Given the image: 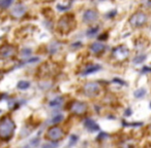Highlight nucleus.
Instances as JSON below:
<instances>
[{"mask_svg":"<svg viewBox=\"0 0 151 148\" xmlns=\"http://www.w3.org/2000/svg\"><path fill=\"white\" fill-rule=\"evenodd\" d=\"M0 112H1V110H0Z\"/></svg>","mask_w":151,"mask_h":148,"instance_id":"obj_24","label":"nucleus"},{"mask_svg":"<svg viewBox=\"0 0 151 148\" xmlns=\"http://www.w3.org/2000/svg\"><path fill=\"white\" fill-rule=\"evenodd\" d=\"M87 110V104L81 101H74L70 104L69 107V111L72 114H76V115H82L84 114Z\"/></svg>","mask_w":151,"mask_h":148,"instance_id":"obj_5","label":"nucleus"},{"mask_svg":"<svg viewBox=\"0 0 151 148\" xmlns=\"http://www.w3.org/2000/svg\"><path fill=\"white\" fill-rule=\"evenodd\" d=\"M11 2H13V0H3V2H2V4H1V6L7 7Z\"/></svg>","mask_w":151,"mask_h":148,"instance_id":"obj_20","label":"nucleus"},{"mask_svg":"<svg viewBox=\"0 0 151 148\" xmlns=\"http://www.w3.org/2000/svg\"><path fill=\"white\" fill-rule=\"evenodd\" d=\"M145 59H146V57H145V56H140V57L136 58V59L134 60V62H135V63H141V62H143Z\"/></svg>","mask_w":151,"mask_h":148,"instance_id":"obj_19","label":"nucleus"},{"mask_svg":"<svg viewBox=\"0 0 151 148\" xmlns=\"http://www.w3.org/2000/svg\"><path fill=\"white\" fill-rule=\"evenodd\" d=\"M124 126H142V122H123Z\"/></svg>","mask_w":151,"mask_h":148,"instance_id":"obj_17","label":"nucleus"},{"mask_svg":"<svg viewBox=\"0 0 151 148\" xmlns=\"http://www.w3.org/2000/svg\"><path fill=\"white\" fill-rule=\"evenodd\" d=\"M84 126H85L86 128H88L90 132H95L99 130V126H97V124L95 121H93L92 119H86L85 122H84Z\"/></svg>","mask_w":151,"mask_h":148,"instance_id":"obj_11","label":"nucleus"},{"mask_svg":"<svg viewBox=\"0 0 151 148\" xmlns=\"http://www.w3.org/2000/svg\"><path fill=\"white\" fill-rule=\"evenodd\" d=\"M64 133L62 131V128L59 126H52L47 132V138L51 141H58L63 137Z\"/></svg>","mask_w":151,"mask_h":148,"instance_id":"obj_6","label":"nucleus"},{"mask_svg":"<svg viewBox=\"0 0 151 148\" xmlns=\"http://www.w3.org/2000/svg\"><path fill=\"white\" fill-rule=\"evenodd\" d=\"M62 119H63V116H62L61 114H58V115H56L54 118H53L52 122H53V124H58V122H60Z\"/></svg>","mask_w":151,"mask_h":148,"instance_id":"obj_18","label":"nucleus"},{"mask_svg":"<svg viewBox=\"0 0 151 148\" xmlns=\"http://www.w3.org/2000/svg\"><path fill=\"white\" fill-rule=\"evenodd\" d=\"M17 52V50L13 45L11 44H5V45L0 47V59H9L13 57Z\"/></svg>","mask_w":151,"mask_h":148,"instance_id":"obj_7","label":"nucleus"},{"mask_svg":"<svg viewBox=\"0 0 151 148\" xmlns=\"http://www.w3.org/2000/svg\"><path fill=\"white\" fill-rule=\"evenodd\" d=\"M16 124L13 120L9 116H5L0 120V139L1 140H9L13 135Z\"/></svg>","mask_w":151,"mask_h":148,"instance_id":"obj_1","label":"nucleus"},{"mask_svg":"<svg viewBox=\"0 0 151 148\" xmlns=\"http://www.w3.org/2000/svg\"><path fill=\"white\" fill-rule=\"evenodd\" d=\"M97 30H99V28H97V27H96V28H95V29H92V30L88 31V35H89V36H91V35H93L94 33L96 32Z\"/></svg>","mask_w":151,"mask_h":148,"instance_id":"obj_22","label":"nucleus"},{"mask_svg":"<svg viewBox=\"0 0 151 148\" xmlns=\"http://www.w3.org/2000/svg\"><path fill=\"white\" fill-rule=\"evenodd\" d=\"M61 104H62V99L61 98H56L50 102L51 107H59Z\"/></svg>","mask_w":151,"mask_h":148,"instance_id":"obj_14","label":"nucleus"},{"mask_svg":"<svg viewBox=\"0 0 151 148\" xmlns=\"http://www.w3.org/2000/svg\"><path fill=\"white\" fill-rule=\"evenodd\" d=\"M99 69H101V66H99V65L88 66V67L83 71L82 75H88V74H90V73H93V72H95V71H99Z\"/></svg>","mask_w":151,"mask_h":148,"instance_id":"obj_13","label":"nucleus"},{"mask_svg":"<svg viewBox=\"0 0 151 148\" xmlns=\"http://www.w3.org/2000/svg\"><path fill=\"white\" fill-rule=\"evenodd\" d=\"M46 1H52V0H46Z\"/></svg>","mask_w":151,"mask_h":148,"instance_id":"obj_23","label":"nucleus"},{"mask_svg":"<svg viewBox=\"0 0 151 148\" xmlns=\"http://www.w3.org/2000/svg\"><path fill=\"white\" fill-rule=\"evenodd\" d=\"M74 28V17L69 15H64L58 21V30L62 32L63 34L69 33Z\"/></svg>","mask_w":151,"mask_h":148,"instance_id":"obj_2","label":"nucleus"},{"mask_svg":"<svg viewBox=\"0 0 151 148\" xmlns=\"http://www.w3.org/2000/svg\"><path fill=\"white\" fill-rule=\"evenodd\" d=\"M99 19V13L96 10L88 9L83 13V21L85 23H93Z\"/></svg>","mask_w":151,"mask_h":148,"instance_id":"obj_8","label":"nucleus"},{"mask_svg":"<svg viewBox=\"0 0 151 148\" xmlns=\"http://www.w3.org/2000/svg\"><path fill=\"white\" fill-rule=\"evenodd\" d=\"M26 13V7L23 4H17L11 9V15L15 17H21Z\"/></svg>","mask_w":151,"mask_h":148,"instance_id":"obj_10","label":"nucleus"},{"mask_svg":"<svg viewBox=\"0 0 151 148\" xmlns=\"http://www.w3.org/2000/svg\"><path fill=\"white\" fill-rule=\"evenodd\" d=\"M148 22V17L143 11H137L129 17V24L135 28H141Z\"/></svg>","mask_w":151,"mask_h":148,"instance_id":"obj_3","label":"nucleus"},{"mask_svg":"<svg viewBox=\"0 0 151 148\" xmlns=\"http://www.w3.org/2000/svg\"><path fill=\"white\" fill-rule=\"evenodd\" d=\"M129 52H128V48H126L125 46H119V47L115 48L114 52H113V54H114V57L118 60H124L125 58H127L128 56Z\"/></svg>","mask_w":151,"mask_h":148,"instance_id":"obj_9","label":"nucleus"},{"mask_svg":"<svg viewBox=\"0 0 151 148\" xmlns=\"http://www.w3.org/2000/svg\"><path fill=\"white\" fill-rule=\"evenodd\" d=\"M145 94H146V91L144 89H140L138 91H136L135 96H136V98H142V97L145 96Z\"/></svg>","mask_w":151,"mask_h":148,"instance_id":"obj_16","label":"nucleus"},{"mask_svg":"<svg viewBox=\"0 0 151 148\" xmlns=\"http://www.w3.org/2000/svg\"><path fill=\"white\" fill-rule=\"evenodd\" d=\"M105 50V45L101 42H94L90 45V50L94 54H99Z\"/></svg>","mask_w":151,"mask_h":148,"instance_id":"obj_12","label":"nucleus"},{"mask_svg":"<svg viewBox=\"0 0 151 148\" xmlns=\"http://www.w3.org/2000/svg\"><path fill=\"white\" fill-rule=\"evenodd\" d=\"M99 91H101V87L97 82H88L84 84L83 91L84 95L87 97H95L99 95Z\"/></svg>","mask_w":151,"mask_h":148,"instance_id":"obj_4","label":"nucleus"},{"mask_svg":"<svg viewBox=\"0 0 151 148\" xmlns=\"http://www.w3.org/2000/svg\"><path fill=\"white\" fill-rule=\"evenodd\" d=\"M54 147H57L56 144H45L43 146V148H54Z\"/></svg>","mask_w":151,"mask_h":148,"instance_id":"obj_21","label":"nucleus"},{"mask_svg":"<svg viewBox=\"0 0 151 148\" xmlns=\"http://www.w3.org/2000/svg\"><path fill=\"white\" fill-rule=\"evenodd\" d=\"M29 87H30V83H29L28 81L22 80L18 83V89H28Z\"/></svg>","mask_w":151,"mask_h":148,"instance_id":"obj_15","label":"nucleus"}]
</instances>
